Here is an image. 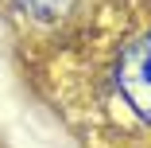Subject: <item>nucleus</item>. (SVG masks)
Returning a JSON list of instances; mask_svg holds the SVG:
<instances>
[{"label": "nucleus", "mask_w": 151, "mask_h": 148, "mask_svg": "<svg viewBox=\"0 0 151 148\" xmlns=\"http://www.w3.org/2000/svg\"><path fill=\"white\" fill-rule=\"evenodd\" d=\"M116 90L124 98V105L151 121V31L132 39L124 51H120V63H116Z\"/></svg>", "instance_id": "obj_1"}, {"label": "nucleus", "mask_w": 151, "mask_h": 148, "mask_svg": "<svg viewBox=\"0 0 151 148\" xmlns=\"http://www.w3.org/2000/svg\"><path fill=\"white\" fill-rule=\"evenodd\" d=\"M12 4H16L27 20H35V23H54V20L70 16L78 0H12Z\"/></svg>", "instance_id": "obj_2"}]
</instances>
